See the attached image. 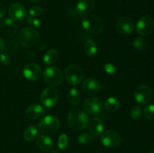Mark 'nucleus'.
Here are the masks:
<instances>
[{
    "mask_svg": "<svg viewBox=\"0 0 154 153\" xmlns=\"http://www.w3.org/2000/svg\"><path fill=\"white\" fill-rule=\"evenodd\" d=\"M68 121L72 128L75 130H81L87 126L89 118L87 114L83 110L75 108L69 111Z\"/></svg>",
    "mask_w": 154,
    "mask_h": 153,
    "instance_id": "1",
    "label": "nucleus"
},
{
    "mask_svg": "<svg viewBox=\"0 0 154 153\" xmlns=\"http://www.w3.org/2000/svg\"><path fill=\"white\" fill-rule=\"evenodd\" d=\"M18 40L24 47L30 48L37 45L39 41V34L35 28L26 27L20 32Z\"/></svg>",
    "mask_w": 154,
    "mask_h": 153,
    "instance_id": "2",
    "label": "nucleus"
},
{
    "mask_svg": "<svg viewBox=\"0 0 154 153\" xmlns=\"http://www.w3.org/2000/svg\"><path fill=\"white\" fill-rule=\"evenodd\" d=\"M83 28L91 34H99L104 28L102 19L96 14H88L83 17L81 20Z\"/></svg>",
    "mask_w": 154,
    "mask_h": 153,
    "instance_id": "3",
    "label": "nucleus"
},
{
    "mask_svg": "<svg viewBox=\"0 0 154 153\" xmlns=\"http://www.w3.org/2000/svg\"><path fill=\"white\" fill-rule=\"evenodd\" d=\"M38 128L45 134H53L60 128V121L54 116H46L39 121Z\"/></svg>",
    "mask_w": 154,
    "mask_h": 153,
    "instance_id": "4",
    "label": "nucleus"
},
{
    "mask_svg": "<svg viewBox=\"0 0 154 153\" xmlns=\"http://www.w3.org/2000/svg\"><path fill=\"white\" fill-rule=\"evenodd\" d=\"M43 78L45 83L51 86H57L63 82V74L61 70L57 67H50L45 70Z\"/></svg>",
    "mask_w": 154,
    "mask_h": 153,
    "instance_id": "5",
    "label": "nucleus"
},
{
    "mask_svg": "<svg viewBox=\"0 0 154 153\" xmlns=\"http://www.w3.org/2000/svg\"><path fill=\"white\" fill-rule=\"evenodd\" d=\"M101 142L105 147L111 148H117L122 142L121 135L116 130H105L101 135Z\"/></svg>",
    "mask_w": 154,
    "mask_h": 153,
    "instance_id": "6",
    "label": "nucleus"
},
{
    "mask_svg": "<svg viewBox=\"0 0 154 153\" xmlns=\"http://www.w3.org/2000/svg\"><path fill=\"white\" fill-rule=\"evenodd\" d=\"M65 76L67 82L70 85H78L84 78V72L78 64H70L68 66L65 72Z\"/></svg>",
    "mask_w": 154,
    "mask_h": 153,
    "instance_id": "7",
    "label": "nucleus"
},
{
    "mask_svg": "<svg viewBox=\"0 0 154 153\" xmlns=\"http://www.w3.org/2000/svg\"><path fill=\"white\" fill-rule=\"evenodd\" d=\"M59 92L54 87H48L41 94V101L47 107H53L59 100Z\"/></svg>",
    "mask_w": 154,
    "mask_h": 153,
    "instance_id": "8",
    "label": "nucleus"
},
{
    "mask_svg": "<svg viewBox=\"0 0 154 153\" xmlns=\"http://www.w3.org/2000/svg\"><path fill=\"white\" fill-rule=\"evenodd\" d=\"M154 29V20L150 15H145L140 18L136 25V30L139 34L147 36L151 34Z\"/></svg>",
    "mask_w": 154,
    "mask_h": 153,
    "instance_id": "9",
    "label": "nucleus"
},
{
    "mask_svg": "<svg viewBox=\"0 0 154 153\" xmlns=\"http://www.w3.org/2000/svg\"><path fill=\"white\" fill-rule=\"evenodd\" d=\"M84 109L90 115H99L103 112L104 105L99 98L95 97L89 98L84 102Z\"/></svg>",
    "mask_w": 154,
    "mask_h": 153,
    "instance_id": "10",
    "label": "nucleus"
},
{
    "mask_svg": "<svg viewBox=\"0 0 154 153\" xmlns=\"http://www.w3.org/2000/svg\"><path fill=\"white\" fill-rule=\"evenodd\" d=\"M135 100L140 104H147L153 97L151 88L146 85H140L136 87L134 92Z\"/></svg>",
    "mask_w": 154,
    "mask_h": 153,
    "instance_id": "11",
    "label": "nucleus"
},
{
    "mask_svg": "<svg viewBox=\"0 0 154 153\" xmlns=\"http://www.w3.org/2000/svg\"><path fill=\"white\" fill-rule=\"evenodd\" d=\"M8 14L11 19L15 21H22L26 19L27 11L20 3H12L8 8Z\"/></svg>",
    "mask_w": 154,
    "mask_h": 153,
    "instance_id": "12",
    "label": "nucleus"
},
{
    "mask_svg": "<svg viewBox=\"0 0 154 153\" xmlns=\"http://www.w3.org/2000/svg\"><path fill=\"white\" fill-rule=\"evenodd\" d=\"M23 74L29 80H37L42 74V68L36 63H29L24 66Z\"/></svg>",
    "mask_w": 154,
    "mask_h": 153,
    "instance_id": "13",
    "label": "nucleus"
},
{
    "mask_svg": "<svg viewBox=\"0 0 154 153\" xmlns=\"http://www.w3.org/2000/svg\"><path fill=\"white\" fill-rule=\"evenodd\" d=\"M117 31L121 34H129L135 28V23L132 19L128 16H123L117 20L116 23Z\"/></svg>",
    "mask_w": 154,
    "mask_h": 153,
    "instance_id": "14",
    "label": "nucleus"
},
{
    "mask_svg": "<svg viewBox=\"0 0 154 153\" xmlns=\"http://www.w3.org/2000/svg\"><path fill=\"white\" fill-rule=\"evenodd\" d=\"M0 31L4 35L13 37L17 34V26L13 20L6 18L0 22Z\"/></svg>",
    "mask_w": 154,
    "mask_h": 153,
    "instance_id": "15",
    "label": "nucleus"
},
{
    "mask_svg": "<svg viewBox=\"0 0 154 153\" xmlns=\"http://www.w3.org/2000/svg\"><path fill=\"white\" fill-rule=\"evenodd\" d=\"M95 7V0H78L76 5L77 13L81 16L88 15Z\"/></svg>",
    "mask_w": 154,
    "mask_h": 153,
    "instance_id": "16",
    "label": "nucleus"
},
{
    "mask_svg": "<svg viewBox=\"0 0 154 153\" xmlns=\"http://www.w3.org/2000/svg\"><path fill=\"white\" fill-rule=\"evenodd\" d=\"M82 88L87 94H95L100 89V84L93 78H88L84 81Z\"/></svg>",
    "mask_w": 154,
    "mask_h": 153,
    "instance_id": "17",
    "label": "nucleus"
},
{
    "mask_svg": "<svg viewBox=\"0 0 154 153\" xmlns=\"http://www.w3.org/2000/svg\"><path fill=\"white\" fill-rule=\"evenodd\" d=\"M45 114V108L39 104L30 105L26 111V115L30 119H38L42 118Z\"/></svg>",
    "mask_w": 154,
    "mask_h": 153,
    "instance_id": "18",
    "label": "nucleus"
},
{
    "mask_svg": "<svg viewBox=\"0 0 154 153\" xmlns=\"http://www.w3.org/2000/svg\"><path fill=\"white\" fill-rule=\"evenodd\" d=\"M88 127L92 135L94 136H99L103 131V122L99 117H94L88 122Z\"/></svg>",
    "mask_w": 154,
    "mask_h": 153,
    "instance_id": "19",
    "label": "nucleus"
},
{
    "mask_svg": "<svg viewBox=\"0 0 154 153\" xmlns=\"http://www.w3.org/2000/svg\"><path fill=\"white\" fill-rule=\"evenodd\" d=\"M36 142L38 148L44 152H51L54 148L53 141L47 135H40L38 136Z\"/></svg>",
    "mask_w": 154,
    "mask_h": 153,
    "instance_id": "20",
    "label": "nucleus"
},
{
    "mask_svg": "<svg viewBox=\"0 0 154 153\" xmlns=\"http://www.w3.org/2000/svg\"><path fill=\"white\" fill-rule=\"evenodd\" d=\"M59 56V53L57 50L50 49L45 52L43 57V62L46 65H51L54 64L57 60Z\"/></svg>",
    "mask_w": 154,
    "mask_h": 153,
    "instance_id": "21",
    "label": "nucleus"
},
{
    "mask_svg": "<svg viewBox=\"0 0 154 153\" xmlns=\"http://www.w3.org/2000/svg\"><path fill=\"white\" fill-rule=\"evenodd\" d=\"M119 106H120V102L114 97L108 98L104 104V107L109 112H116L119 109Z\"/></svg>",
    "mask_w": 154,
    "mask_h": 153,
    "instance_id": "22",
    "label": "nucleus"
},
{
    "mask_svg": "<svg viewBox=\"0 0 154 153\" xmlns=\"http://www.w3.org/2000/svg\"><path fill=\"white\" fill-rule=\"evenodd\" d=\"M67 100L71 105H77L81 100V94L76 88H71L67 94Z\"/></svg>",
    "mask_w": 154,
    "mask_h": 153,
    "instance_id": "23",
    "label": "nucleus"
},
{
    "mask_svg": "<svg viewBox=\"0 0 154 153\" xmlns=\"http://www.w3.org/2000/svg\"><path fill=\"white\" fill-rule=\"evenodd\" d=\"M97 50L98 48L96 41L93 39L89 38L86 41L85 45H84V51H85L86 54L89 56H93L96 54Z\"/></svg>",
    "mask_w": 154,
    "mask_h": 153,
    "instance_id": "24",
    "label": "nucleus"
},
{
    "mask_svg": "<svg viewBox=\"0 0 154 153\" xmlns=\"http://www.w3.org/2000/svg\"><path fill=\"white\" fill-rule=\"evenodd\" d=\"M38 135V129L36 126L31 125L27 128L23 132V138L26 141H32Z\"/></svg>",
    "mask_w": 154,
    "mask_h": 153,
    "instance_id": "25",
    "label": "nucleus"
},
{
    "mask_svg": "<svg viewBox=\"0 0 154 153\" xmlns=\"http://www.w3.org/2000/svg\"><path fill=\"white\" fill-rule=\"evenodd\" d=\"M78 142L83 145L90 144L94 140V136L88 133H83L78 136Z\"/></svg>",
    "mask_w": 154,
    "mask_h": 153,
    "instance_id": "26",
    "label": "nucleus"
},
{
    "mask_svg": "<svg viewBox=\"0 0 154 153\" xmlns=\"http://www.w3.org/2000/svg\"><path fill=\"white\" fill-rule=\"evenodd\" d=\"M143 113L147 119L154 121V104L147 105L143 110Z\"/></svg>",
    "mask_w": 154,
    "mask_h": 153,
    "instance_id": "27",
    "label": "nucleus"
},
{
    "mask_svg": "<svg viewBox=\"0 0 154 153\" xmlns=\"http://www.w3.org/2000/svg\"><path fill=\"white\" fill-rule=\"evenodd\" d=\"M142 108H141V106H140L139 105H136V106H132V108L131 109L130 116L133 119H138V118L142 116Z\"/></svg>",
    "mask_w": 154,
    "mask_h": 153,
    "instance_id": "28",
    "label": "nucleus"
},
{
    "mask_svg": "<svg viewBox=\"0 0 154 153\" xmlns=\"http://www.w3.org/2000/svg\"><path fill=\"white\" fill-rule=\"evenodd\" d=\"M69 145V136L65 134H63L60 136L58 139V147L62 150H64L67 148Z\"/></svg>",
    "mask_w": 154,
    "mask_h": 153,
    "instance_id": "29",
    "label": "nucleus"
},
{
    "mask_svg": "<svg viewBox=\"0 0 154 153\" xmlns=\"http://www.w3.org/2000/svg\"><path fill=\"white\" fill-rule=\"evenodd\" d=\"M133 46H135V49L138 50H143L147 46V43L143 38L138 37L134 40Z\"/></svg>",
    "mask_w": 154,
    "mask_h": 153,
    "instance_id": "30",
    "label": "nucleus"
},
{
    "mask_svg": "<svg viewBox=\"0 0 154 153\" xmlns=\"http://www.w3.org/2000/svg\"><path fill=\"white\" fill-rule=\"evenodd\" d=\"M27 22L32 26V28H38L41 26L42 25V22L41 21L38 19L37 17H34V16H27L26 17Z\"/></svg>",
    "mask_w": 154,
    "mask_h": 153,
    "instance_id": "31",
    "label": "nucleus"
},
{
    "mask_svg": "<svg viewBox=\"0 0 154 153\" xmlns=\"http://www.w3.org/2000/svg\"><path fill=\"white\" fill-rule=\"evenodd\" d=\"M43 13V9L38 6H35V7H32L29 9V14L31 16H34V17H38L40 16Z\"/></svg>",
    "mask_w": 154,
    "mask_h": 153,
    "instance_id": "32",
    "label": "nucleus"
},
{
    "mask_svg": "<svg viewBox=\"0 0 154 153\" xmlns=\"http://www.w3.org/2000/svg\"><path fill=\"white\" fill-rule=\"evenodd\" d=\"M0 62L4 65L8 66L11 64V58L8 54L2 52V53H0Z\"/></svg>",
    "mask_w": 154,
    "mask_h": 153,
    "instance_id": "33",
    "label": "nucleus"
},
{
    "mask_svg": "<svg viewBox=\"0 0 154 153\" xmlns=\"http://www.w3.org/2000/svg\"><path fill=\"white\" fill-rule=\"evenodd\" d=\"M105 70L107 73L114 74L115 72V68L113 64H110V63H107L105 65Z\"/></svg>",
    "mask_w": 154,
    "mask_h": 153,
    "instance_id": "34",
    "label": "nucleus"
},
{
    "mask_svg": "<svg viewBox=\"0 0 154 153\" xmlns=\"http://www.w3.org/2000/svg\"><path fill=\"white\" fill-rule=\"evenodd\" d=\"M6 13V8L5 6L3 4L0 3V18H2L3 16L5 15Z\"/></svg>",
    "mask_w": 154,
    "mask_h": 153,
    "instance_id": "35",
    "label": "nucleus"
},
{
    "mask_svg": "<svg viewBox=\"0 0 154 153\" xmlns=\"http://www.w3.org/2000/svg\"><path fill=\"white\" fill-rule=\"evenodd\" d=\"M5 49V43L3 41V39L0 37V53L3 52Z\"/></svg>",
    "mask_w": 154,
    "mask_h": 153,
    "instance_id": "36",
    "label": "nucleus"
},
{
    "mask_svg": "<svg viewBox=\"0 0 154 153\" xmlns=\"http://www.w3.org/2000/svg\"><path fill=\"white\" fill-rule=\"evenodd\" d=\"M29 1L31 2L34 3V2H38L39 1V0H29Z\"/></svg>",
    "mask_w": 154,
    "mask_h": 153,
    "instance_id": "37",
    "label": "nucleus"
},
{
    "mask_svg": "<svg viewBox=\"0 0 154 153\" xmlns=\"http://www.w3.org/2000/svg\"><path fill=\"white\" fill-rule=\"evenodd\" d=\"M150 153H154V151H153V152H150Z\"/></svg>",
    "mask_w": 154,
    "mask_h": 153,
    "instance_id": "38",
    "label": "nucleus"
}]
</instances>
